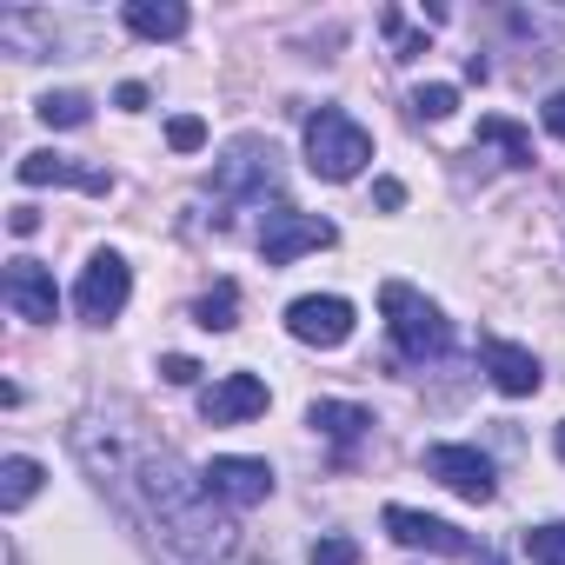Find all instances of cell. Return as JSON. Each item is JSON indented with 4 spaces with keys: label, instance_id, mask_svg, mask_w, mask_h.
I'll return each instance as SVG.
<instances>
[{
    "label": "cell",
    "instance_id": "11",
    "mask_svg": "<svg viewBox=\"0 0 565 565\" xmlns=\"http://www.w3.org/2000/svg\"><path fill=\"white\" fill-rule=\"evenodd\" d=\"M266 380L259 373H226V380H213L206 393H200V413H206V426H239V419H259L266 413Z\"/></svg>",
    "mask_w": 565,
    "mask_h": 565
},
{
    "label": "cell",
    "instance_id": "7",
    "mask_svg": "<svg viewBox=\"0 0 565 565\" xmlns=\"http://www.w3.org/2000/svg\"><path fill=\"white\" fill-rule=\"evenodd\" d=\"M287 333H294L300 347L333 353V347H347V340H353V307H347V300H333V294H307V300H294V307H287Z\"/></svg>",
    "mask_w": 565,
    "mask_h": 565
},
{
    "label": "cell",
    "instance_id": "29",
    "mask_svg": "<svg viewBox=\"0 0 565 565\" xmlns=\"http://www.w3.org/2000/svg\"><path fill=\"white\" fill-rule=\"evenodd\" d=\"M558 459H565V426H558Z\"/></svg>",
    "mask_w": 565,
    "mask_h": 565
},
{
    "label": "cell",
    "instance_id": "9",
    "mask_svg": "<svg viewBox=\"0 0 565 565\" xmlns=\"http://www.w3.org/2000/svg\"><path fill=\"white\" fill-rule=\"evenodd\" d=\"M200 486H206V499H220V505H259V499L273 492V466L226 452V459L200 466Z\"/></svg>",
    "mask_w": 565,
    "mask_h": 565
},
{
    "label": "cell",
    "instance_id": "28",
    "mask_svg": "<svg viewBox=\"0 0 565 565\" xmlns=\"http://www.w3.org/2000/svg\"><path fill=\"white\" fill-rule=\"evenodd\" d=\"M120 107H127V114H140V107H147V87H140V81H127V87H120Z\"/></svg>",
    "mask_w": 565,
    "mask_h": 565
},
{
    "label": "cell",
    "instance_id": "22",
    "mask_svg": "<svg viewBox=\"0 0 565 565\" xmlns=\"http://www.w3.org/2000/svg\"><path fill=\"white\" fill-rule=\"evenodd\" d=\"M167 147H173V153L206 147V120H200V114H173V120H167Z\"/></svg>",
    "mask_w": 565,
    "mask_h": 565
},
{
    "label": "cell",
    "instance_id": "3",
    "mask_svg": "<svg viewBox=\"0 0 565 565\" xmlns=\"http://www.w3.org/2000/svg\"><path fill=\"white\" fill-rule=\"evenodd\" d=\"M320 246H333V220L300 213V206H273L266 226H259V259L266 266H294L300 253H320Z\"/></svg>",
    "mask_w": 565,
    "mask_h": 565
},
{
    "label": "cell",
    "instance_id": "21",
    "mask_svg": "<svg viewBox=\"0 0 565 565\" xmlns=\"http://www.w3.org/2000/svg\"><path fill=\"white\" fill-rule=\"evenodd\" d=\"M525 552H532L539 565H565V519H552V525L525 532Z\"/></svg>",
    "mask_w": 565,
    "mask_h": 565
},
{
    "label": "cell",
    "instance_id": "13",
    "mask_svg": "<svg viewBox=\"0 0 565 565\" xmlns=\"http://www.w3.org/2000/svg\"><path fill=\"white\" fill-rule=\"evenodd\" d=\"M486 373H492V386L505 393V399H525V393H539V360L525 353V347H512V340H486Z\"/></svg>",
    "mask_w": 565,
    "mask_h": 565
},
{
    "label": "cell",
    "instance_id": "8",
    "mask_svg": "<svg viewBox=\"0 0 565 565\" xmlns=\"http://www.w3.org/2000/svg\"><path fill=\"white\" fill-rule=\"evenodd\" d=\"M426 472H433L439 486H452L459 499H472V505H486V499L499 492L492 459H486L479 446H426Z\"/></svg>",
    "mask_w": 565,
    "mask_h": 565
},
{
    "label": "cell",
    "instance_id": "18",
    "mask_svg": "<svg viewBox=\"0 0 565 565\" xmlns=\"http://www.w3.org/2000/svg\"><path fill=\"white\" fill-rule=\"evenodd\" d=\"M479 140L505 147V160H512V167H532V134H525L519 120H505V114H486V120H479Z\"/></svg>",
    "mask_w": 565,
    "mask_h": 565
},
{
    "label": "cell",
    "instance_id": "17",
    "mask_svg": "<svg viewBox=\"0 0 565 565\" xmlns=\"http://www.w3.org/2000/svg\"><path fill=\"white\" fill-rule=\"evenodd\" d=\"M233 313H239V287H233V279H220V287L193 307V327H206V333H233V327H239Z\"/></svg>",
    "mask_w": 565,
    "mask_h": 565
},
{
    "label": "cell",
    "instance_id": "15",
    "mask_svg": "<svg viewBox=\"0 0 565 565\" xmlns=\"http://www.w3.org/2000/svg\"><path fill=\"white\" fill-rule=\"evenodd\" d=\"M307 419H313V433H327L333 446H353V439L373 426V413H366V406H347V399H313Z\"/></svg>",
    "mask_w": 565,
    "mask_h": 565
},
{
    "label": "cell",
    "instance_id": "26",
    "mask_svg": "<svg viewBox=\"0 0 565 565\" xmlns=\"http://www.w3.org/2000/svg\"><path fill=\"white\" fill-rule=\"evenodd\" d=\"M8 226H14V233H21V239H28V233H34V226H41V213H34V206H14V213H8Z\"/></svg>",
    "mask_w": 565,
    "mask_h": 565
},
{
    "label": "cell",
    "instance_id": "16",
    "mask_svg": "<svg viewBox=\"0 0 565 565\" xmlns=\"http://www.w3.org/2000/svg\"><path fill=\"white\" fill-rule=\"evenodd\" d=\"M41 479H47V472H41V459L14 452L8 466H0V505H8V512H21V505H28V499L41 492Z\"/></svg>",
    "mask_w": 565,
    "mask_h": 565
},
{
    "label": "cell",
    "instance_id": "10",
    "mask_svg": "<svg viewBox=\"0 0 565 565\" xmlns=\"http://www.w3.org/2000/svg\"><path fill=\"white\" fill-rule=\"evenodd\" d=\"M0 294H8V307L21 313V320H34V327H47L54 313H61V294H54V273L41 266V259H8V273H0Z\"/></svg>",
    "mask_w": 565,
    "mask_h": 565
},
{
    "label": "cell",
    "instance_id": "12",
    "mask_svg": "<svg viewBox=\"0 0 565 565\" xmlns=\"http://www.w3.org/2000/svg\"><path fill=\"white\" fill-rule=\"evenodd\" d=\"M21 186H81V193H114L107 167H81L74 153H21Z\"/></svg>",
    "mask_w": 565,
    "mask_h": 565
},
{
    "label": "cell",
    "instance_id": "5",
    "mask_svg": "<svg viewBox=\"0 0 565 565\" xmlns=\"http://www.w3.org/2000/svg\"><path fill=\"white\" fill-rule=\"evenodd\" d=\"M127 294H134L127 259H120V253H94V259H87V273H81V287H74V307H81V320L107 327V320H120Z\"/></svg>",
    "mask_w": 565,
    "mask_h": 565
},
{
    "label": "cell",
    "instance_id": "1",
    "mask_svg": "<svg viewBox=\"0 0 565 565\" xmlns=\"http://www.w3.org/2000/svg\"><path fill=\"white\" fill-rule=\"evenodd\" d=\"M380 313H386V327H393V347H399L413 366H426V360H439V353L452 347V320H446L426 294H413L406 279H386V287H380Z\"/></svg>",
    "mask_w": 565,
    "mask_h": 565
},
{
    "label": "cell",
    "instance_id": "24",
    "mask_svg": "<svg viewBox=\"0 0 565 565\" xmlns=\"http://www.w3.org/2000/svg\"><path fill=\"white\" fill-rule=\"evenodd\" d=\"M160 380H167V386H193V380H200V360H186V353H167V360H160Z\"/></svg>",
    "mask_w": 565,
    "mask_h": 565
},
{
    "label": "cell",
    "instance_id": "27",
    "mask_svg": "<svg viewBox=\"0 0 565 565\" xmlns=\"http://www.w3.org/2000/svg\"><path fill=\"white\" fill-rule=\"evenodd\" d=\"M545 127L565 140V94H552V100H545Z\"/></svg>",
    "mask_w": 565,
    "mask_h": 565
},
{
    "label": "cell",
    "instance_id": "25",
    "mask_svg": "<svg viewBox=\"0 0 565 565\" xmlns=\"http://www.w3.org/2000/svg\"><path fill=\"white\" fill-rule=\"evenodd\" d=\"M373 200L393 213V206H406V186H399V180H380V193H373Z\"/></svg>",
    "mask_w": 565,
    "mask_h": 565
},
{
    "label": "cell",
    "instance_id": "6",
    "mask_svg": "<svg viewBox=\"0 0 565 565\" xmlns=\"http://www.w3.org/2000/svg\"><path fill=\"white\" fill-rule=\"evenodd\" d=\"M386 532L406 545V552H439V558H486L459 525L433 519V512H413V505H386Z\"/></svg>",
    "mask_w": 565,
    "mask_h": 565
},
{
    "label": "cell",
    "instance_id": "14",
    "mask_svg": "<svg viewBox=\"0 0 565 565\" xmlns=\"http://www.w3.org/2000/svg\"><path fill=\"white\" fill-rule=\"evenodd\" d=\"M127 28L140 41H180L193 28V14L180 8V0H127Z\"/></svg>",
    "mask_w": 565,
    "mask_h": 565
},
{
    "label": "cell",
    "instance_id": "20",
    "mask_svg": "<svg viewBox=\"0 0 565 565\" xmlns=\"http://www.w3.org/2000/svg\"><path fill=\"white\" fill-rule=\"evenodd\" d=\"M413 114H419V120H452V114H459V87H446V81L413 87Z\"/></svg>",
    "mask_w": 565,
    "mask_h": 565
},
{
    "label": "cell",
    "instance_id": "23",
    "mask_svg": "<svg viewBox=\"0 0 565 565\" xmlns=\"http://www.w3.org/2000/svg\"><path fill=\"white\" fill-rule=\"evenodd\" d=\"M307 565H360V545H353V539H340V532H333V539H320V545H313V552H307Z\"/></svg>",
    "mask_w": 565,
    "mask_h": 565
},
{
    "label": "cell",
    "instance_id": "4",
    "mask_svg": "<svg viewBox=\"0 0 565 565\" xmlns=\"http://www.w3.org/2000/svg\"><path fill=\"white\" fill-rule=\"evenodd\" d=\"M273 180H279V153H273V140H233L226 160L213 167V193H220V200H266Z\"/></svg>",
    "mask_w": 565,
    "mask_h": 565
},
{
    "label": "cell",
    "instance_id": "2",
    "mask_svg": "<svg viewBox=\"0 0 565 565\" xmlns=\"http://www.w3.org/2000/svg\"><path fill=\"white\" fill-rule=\"evenodd\" d=\"M366 160H373V134H366L353 114L320 107V114L307 120V167H313L320 180H353Z\"/></svg>",
    "mask_w": 565,
    "mask_h": 565
},
{
    "label": "cell",
    "instance_id": "19",
    "mask_svg": "<svg viewBox=\"0 0 565 565\" xmlns=\"http://www.w3.org/2000/svg\"><path fill=\"white\" fill-rule=\"evenodd\" d=\"M34 114H41L47 127H87L94 100H87V94H74V87H61V94H41V100H34Z\"/></svg>",
    "mask_w": 565,
    "mask_h": 565
}]
</instances>
